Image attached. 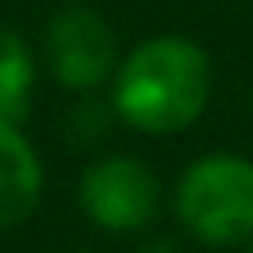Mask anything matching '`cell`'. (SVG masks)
Masks as SVG:
<instances>
[{
  "label": "cell",
  "mask_w": 253,
  "mask_h": 253,
  "mask_svg": "<svg viewBox=\"0 0 253 253\" xmlns=\"http://www.w3.org/2000/svg\"><path fill=\"white\" fill-rule=\"evenodd\" d=\"M210 95V51L178 32L134 43L111 75V111L142 134H178L194 126L206 115Z\"/></svg>",
  "instance_id": "6da1fadb"
},
{
  "label": "cell",
  "mask_w": 253,
  "mask_h": 253,
  "mask_svg": "<svg viewBox=\"0 0 253 253\" xmlns=\"http://www.w3.org/2000/svg\"><path fill=\"white\" fill-rule=\"evenodd\" d=\"M174 213L182 229L210 249L253 241V158L237 150L194 158L174 186Z\"/></svg>",
  "instance_id": "7a4b0ae2"
},
{
  "label": "cell",
  "mask_w": 253,
  "mask_h": 253,
  "mask_svg": "<svg viewBox=\"0 0 253 253\" xmlns=\"http://www.w3.org/2000/svg\"><path fill=\"white\" fill-rule=\"evenodd\" d=\"M162 186L134 154H107L79 178V210L111 233H138L158 217Z\"/></svg>",
  "instance_id": "3957f363"
},
{
  "label": "cell",
  "mask_w": 253,
  "mask_h": 253,
  "mask_svg": "<svg viewBox=\"0 0 253 253\" xmlns=\"http://www.w3.org/2000/svg\"><path fill=\"white\" fill-rule=\"evenodd\" d=\"M43 51L55 83L79 95L99 91L119 67L115 28L87 4H67L51 16L43 32Z\"/></svg>",
  "instance_id": "277c9868"
},
{
  "label": "cell",
  "mask_w": 253,
  "mask_h": 253,
  "mask_svg": "<svg viewBox=\"0 0 253 253\" xmlns=\"http://www.w3.org/2000/svg\"><path fill=\"white\" fill-rule=\"evenodd\" d=\"M43 194V162L20 126L0 123V229L36 213Z\"/></svg>",
  "instance_id": "5b68a950"
},
{
  "label": "cell",
  "mask_w": 253,
  "mask_h": 253,
  "mask_svg": "<svg viewBox=\"0 0 253 253\" xmlns=\"http://www.w3.org/2000/svg\"><path fill=\"white\" fill-rule=\"evenodd\" d=\"M32 83H36V63L24 36L0 28V123L20 126L28 119Z\"/></svg>",
  "instance_id": "8992f818"
},
{
  "label": "cell",
  "mask_w": 253,
  "mask_h": 253,
  "mask_svg": "<svg viewBox=\"0 0 253 253\" xmlns=\"http://www.w3.org/2000/svg\"><path fill=\"white\" fill-rule=\"evenodd\" d=\"M107 111L111 107H103V103H79L75 115H71V134L79 142H95L107 130Z\"/></svg>",
  "instance_id": "52a82bcc"
},
{
  "label": "cell",
  "mask_w": 253,
  "mask_h": 253,
  "mask_svg": "<svg viewBox=\"0 0 253 253\" xmlns=\"http://www.w3.org/2000/svg\"><path fill=\"white\" fill-rule=\"evenodd\" d=\"M134 253H182L174 241H166V237H154V241H142Z\"/></svg>",
  "instance_id": "ba28073f"
},
{
  "label": "cell",
  "mask_w": 253,
  "mask_h": 253,
  "mask_svg": "<svg viewBox=\"0 0 253 253\" xmlns=\"http://www.w3.org/2000/svg\"><path fill=\"white\" fill-rule=\"evenodd\" d=\"M249 253H253V245H249Z\"/></svg>",
  "instance_id": "9c48e42d"
}]
</instances>
